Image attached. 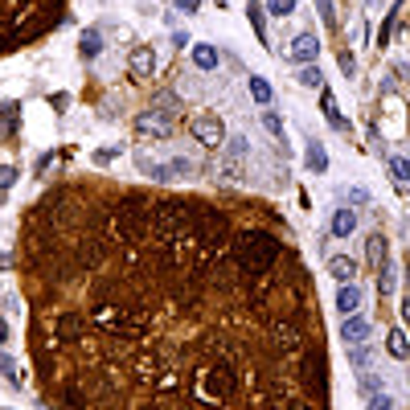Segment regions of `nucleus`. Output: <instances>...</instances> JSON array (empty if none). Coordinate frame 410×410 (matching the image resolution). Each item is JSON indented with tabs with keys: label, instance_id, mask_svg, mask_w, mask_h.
Returning a JSON list of instances; mask_svg holds the SVG:
<instances>
[{
	"label": "nucleus",
	"instance_id": "f257e3e1",
	"mask_svg": "<svg viewBox=\"0 0 410 410\" xmlns=\"http://www.w3.org/2000/svg\"><path fill=\"white\" fill-rule=\"evenodd\" d=\"M283 259V242L271 230H246L234 238V263L246 279H267L275 275V263Z\"/></svg>",
	"mask_w": 410,
	"mask_h": 410
},
{
	"label": "nucleus",
	"instance_id": "f03ea898",
	"mask_svg": "<svg viewBox=\"0 0 410 410\" xmlns=\"http://www.w3.org/2000/svg\"><path fill=\"white\" fill-rule=\"evenodd\" d=\"M172 127H177V111L172 107H148V111H140V120H136V132L148 136V140H169Z\"/></svg>",
	"mask_w": 410,
	"mask_h": 410
},
{
	"label": "nucleus",
	"instance_id": "7ed1b4c3",
	"mask_svg": "<svg viewBox=\"0 0 410 410\" xmlns=\"http://www.w3.org/2000/svg\"><path fill=\"white\" fill-rule=\"evenodd\" d=\"M189 132H193V140L205 148V152H217L222 140H226V127H222L217 115H197V120L189 123Z\"/></svg>",
	"mask_w": 410,
	"mask_h": 410
},
{
	"label": "nucleus",
	"instance_id": "20e7f679",
	"mask_svg": "<svg viewBox=\"0 0 410 410\" xmlns=\"http://www.w3.org/2000/svg\"><path fill=\"white\" fill-rule=\"evenodd\" d=\"M316 53H320V41H316V33H295L288 46V58L291 62H300V66H312Z\"/></svg>",
	"mask_w": 410,
	"mask_h": 410
},
{
	"label": "nucleus",
	"instance_id": "39448f33",
	"mask_svg": "<svg viewBox=\"0 0 410 410\" xmlns=\"http://www.w3.org/2000/svg\"><path fill=\"white\" fill-rule=\"evenodd\" d=\"M127 70H132V78H148V74L156 70V53L148 46L132 49V58H127Z\"/></svg>",
	"mask_w": 410,
	"mask_h": 410
},
{
	"label": "nucleus",
	"instance_id": "423d86ee",
	"mask_svg": "<svg viewBox=\"0 0 410 410\" xmlns=\"http://www.w3.org/2000/svg\"><path fill=\"white\" fill-rule=\"evenodd\" d=\"M365 337H369V320H365V316L353 312L345 324H340V340H345V345H361Z\"/></svg>",
	"mask_w": 410,
	"mask_h": 410
},
{
	"label": "nucleus",
	"instance_id": "0eeeda50",
	"mask_svg": "<svg viewBox=\"0 0 410 410\" xmlns=\"http://www.w3.org/2000/svg\"><path fill=\"white\" fill-rule=\"evenodd\" d=\"M365 267L369 271H382L386 267V238L382 234H369L365 238Z\"/></svg>",
	"mask_w": 410,
	"mask_h": 410
},
{
	"label": "nucleus",
	"instance_id": "6e6552de",
	"mask_svg": "<svg viewBox=\"0 0 410 410\" xmlns=\"http://www.w3.org/2000/svg\"><path fill=\"white\" fill-rule=\"evenodd\" d=\"M320 111H324V120L333 123L337 132H349V120L337 111V98H333V91H328V87H320Z\"/></svg>",
	"mask_w": 410,
	"mask_h": 410
},
{
	"label": "nucleus",
	"instance_id": "1a4fd4ad",
	"mask_svg": "<svg viewBox=\"0 0 410 410\" xmlns=\"http://www.w3.org/2000/svg\"><path fill=\"white\" fill-rule=\"evenodd\" d=\"M357 308H361V288H353V283H340V291H337V312L353 316Z\"/></svg>",
	"mask_w": 410,
	"mask_h": 410
},
{
	"label": "nucleus",
	"instance_id": "9d476101",
	"mask_svg": "<svg viewBox=\"0 0 410 410\" xmlns=\"http://www.w3.org/2000/svg\"><path fill=\"white\" fill-rule=\"evenodd\" d=\"M328 226H333V238H349V234L357 230V214L340 205L337 214H333V222H328Z\"/></svg>",
	"mask_w": 410,
	"mask_h": 410
},
{
	"label": "nucleus",
	"instance_id": "9b49d317",
	"mask_svg": "<svg viewBox=\"0 0 410 410\" xmlns=\"http://www.w3.org/2000/svg\"><path fill=\"white\" fill-rule=\"evenodd\" d=\"M328 275H333L337 283H353L357 263H353V259H345V255H337V259H328Z\"/></svg>",
	"mask_w": 410,
	"mask_h": 410
},
{
	"label": "nucleus",
	"instance_id": "f8f14e48",
	"mask_svg": "<svg viewBox=\"0 0 410 410\" xmlns=\"http://www.w3.org/2000/svg\"><path fill=\"white\" fill-rule=\"evenodd\" d=\"M217 62H222V53H217L210 41H201V46L193 49V66L197 70H217Z\"/></svg>",
	"mask_w": 410,
	"mask_h": 410
},
{
	"label": "nucleus",
	"instance_id": "ddd939ff",
	"mask_svg": "<svg viewBox=\"0 0 410 410\" xmlns=\"http://www.w3.org/2000/svg\"><path fill=\"white\" fill-rule=\"evenodd\" d=\"M386 349H390V357L406 361V357H410V340H406V333H402V328H394V333L386 337Z\"/></svg>",
	"mask_w": 410,
	"mask_h": 410
},
{
	"label": "nucleus",
	"instance_id": "4468645a",
	"mask_svg": "<svg viewBox=\"0 0 410 410\" xmlns=\"http://www.w3.org/2000/svg\"><path fill=\"white\" fill-rule=\"evenodd\" d=\"M394 288H398V267L386 263L382 271H378V291H382V300H390V295H394Z\"/></svg>",
	"mask_w": 410,
	"mask_h": 410
},
{
	"label": "nucleus",
	"instance_id": "2eb2a0df",
	"mask_svg": "<svg viewBox=\"0 0 410 410\" xmlns=\"http://www.w3.org/2000/svg\"><path fill=\"white\" fill-rule=\"evenodd\" d=\"M328 169V152L320 140H308V172H324Z\"/></svg>",
	"mask_w": 410,
	"mask_h": 410
},
{
	"label": "nucleus",
	"instance_id": "dca6fc26",
	"mask_svg": "<svg viewBox=\"0 0 410 410\" xmlns=\"http://www.w3.org/2000/svg\"><path fill=\"white\" fill-rule=\"evenodd\" d=\"M82 58H87V62H91V58H98V49H103V37H98V29H87V33H82Z\"/></svg>",
	"mask_w": 410,
	"mask_h": 410
},
{
	"label": "nucleus",
	"instance_id": "f3484780",
	"mask_svg": "<svg viewBox=\"0 0 410 410\" xmlns=\"http://www.w3.org/2000/svg\"><path fill=\"white\" fill-rule=\"evenodd\" d=\"M390 177H394L398 185H410V160L406 156H390Z\"/></svg>",
	"mask_w": 410,
	"mask_h": 410
},
{
	"label": "nucleus",
	"instance_id": "a211bd4d",
	"mask_svg": "<svg viewBox=\"0 0 410 410\" xmlns=\"http://www.w3.org/2000/svg\"><path fill=\"white\" fill-rule=\"evenodd\" d=\"M246 13H250V25H255L259 41H267V17H263V4H246ZM267 46H271V41H267Z\"/></svg>",
	"mask_w": 410,
	"mask_h": 410
},
{
	"label": "nucleus",
	"instance_id": "6ab92c4d",
	"mask_svg": "<svg viewBox=\"0 0 410 410\" xmlns=\"http://www.w3.org/2000/svg\"><path fill=\"white\" fill-rule=\"evenodd\" d=\"M250 95H255V103H271V82H267L263 74H255V78H250Z\"/></svg>",
	"mask_w": 410,
	"mask_h": 410
},
{
	"label": "nucleus",
	"instance_id": "aec40b11",
	"mask_svg": "<svg viewBox=\"0 0 410 410\" xmlns=\"http://www.w3.org/2000/svg\"><path fill=\"white\" fill-rule=\"evenodd\" d=\"M300 82H304V87H324V74H320V66H304V70H300Z\"/></svg>",
	"mask_w": 410,
	"mask_h": 410
},
{
	"label": "nucleus",
	"instance_id": "412c9836",
	"mask_svg": "<svg viewBox=\"0 0 410 410\" xmlns=\"http://www.w3.org/2000/svg\"><path fill=\"white\" fill-rule=\"evenodd\" d=\"M263 127L275 136V140H283V120H279L275 111H263Z\"/></svg>",
	"mask_w": 410,
	"mask_h": 410
},
{
	"label": "nucleus",
	"instance_id": "4be33fe9",
	"mask_svg": "<svg viewBox=\"0 0 410 410\" xmlns=\"http://www.w3.org/2000/svg\"><path fill=\"white\" fill-rule=\"evenodd\" d=\"M267 8H271L275 17H291V13H295V0H267Z\"/></svg>",
	"mask_w": 410,
	"mask_h": 410
},
{
	"label": "nucleus",
	"instance_id": "5701e85b",
	"mask_svg": "<svg viewBox=\"0 0 410 410\" xmlns=\"http://www.w3.org/2000/svg\"><path fill=\"white\" fill-rule=\"evenodd\" d=\"M349 361L357 365V369H369V361H373V353H365L361 345H353V353H349Z\"/></svg>",
	"mask_w": 410,
	"mask_h": 410
},
{
	"label": "nucleus",
	"instance_id": "b1692460",
	"mask_svg": "<svg viewBox=\"0 0 410 410\" xmlns=\"http://www.w3.org/2000/svg\"><path fill=\"white\" fill-rule=\"evenodd\" d=\"M0 373H4V378H8V382L17 386V361H13L8 353H0Z\"/></svg>",
	"mask_w": 410,
	"mask_h": 410
},
{
	"label": "nucleus",
	"instance_id": "393cba45",
	"mask_svg": "<svg viewBox=\"0 0 410 410\" xmlns=\"http://www.w3.org/2000/svg\"><path fill=\"white\" fill-rule=\"evenodd\" d=\"M320 17L328 29H337V8H333V0H320Z\"/></svg>",
	"mask_w": 410,
	"mask_h": 410
},
{
	"label": "nucleus",
	"instance_id": "a878e982",
	"mask_svg": "<svg viewBox=\"0 0 410 410\" xmlns=\"http://www.w3.org/2000/svg\"><path fill=\"white\" fill-rule=\"evenodd\" d=\"M17 185V169L13 165H0V189H13Z\"/></svg>",
	"mask_w": 410,
	"mask_h": 410
},
{
	"label": "nucleus",
	"instance_id": "bb28decb",
	"mask_svg": "<svg viewBox=\"0 0 410 410\" xmlns=\"http://www.w3.org/2000/svg\"><path fill=\"white\" fill-rule=\"evenodd\" d=\"M226 152H230V160H238V156H246V136H238V140H230V148H226Z\"/></svg>",
	"mask_w": 410,
	"mask_h": 410
},
{
	"label": "nucleus",
	"instance_id": "cd10ccee",
	"mask_svg": "<svg viewBox=\"0 0 410 410\" xmlns=\"http://www.w3.org/2000/svg\"><path fill=\"white\" fill-rule=\"evenodd\" d=\"M369 410H394V398H390V394H382V390H378V394H373V406Z\"/></svg>",
	"mask_w": 410,
	"mask_h": 410
},
{
	"label": "nucleus",
	"instance_id": "c85d7f7f",
	"mask_svg": "<svg viewBox=\"0 0 410 410\" xmlns=\"http://www.w3.org/2000/svg\"><path fill=\"white\" fill-rule=\"evenodd\" d=\"M394 21H398V13H390V17H386V25H382V33H378V37H382L378 46H386V41H390V33H394Z\"/></svg>",
	"mask_w": 410,
	"mask_h": 410
},
{
	"label": "nucleus",
	"instance_id": "c756f323",
	"mask_svg": "<svg viewBox=\"0 0 410 410\" xmlns=\"http://www.w3.org/2000/svg\"><path fill=\"white\" fill-rule=\"evenodd\" d=\"M115 160V148H103V152H95V165H111Z\"/></svg>",
	"mask_w": 410,
	"mask_h": 410
},
{
	"label": "nucleus",
	"instance_id": "7c9ffc66",
	"mask_svg": "<svg viewBox=\"0 0 410 410\" xmlns=\"http://www.w3.org/2000/svg\"><path fill=\"white\" fill-rule=\"evenodd\" d=\"M172 4H177L181 13H197V8H201V0H172Z\"/></svg>",
	"mask_w": 410,
	"mask_h": 410
},
{
	"label": "nucleus",
	"instance_id": "2f4dec72",
	"mask_svg": "<svg viewBox=\"0 0 410 410\" xmlns=\"http://www.w3.org/2000/svg\"><path fill=\"white\" fill-rule=\"evenodd\" d=\"M172 46L185 49V46H189V33H181V29H177V33H172Z\"/></svg>",
	"mask_w": 410,
	"mask_h": 410
},
{
	"label": "nucleus",
	"instance_id": "473e14b6",
	"mask_svg": "<svg viewBox=\"0 0 410 410\" xmlns=\"http://www.w3.org/2000/svg\"><path fill=\"white\" fill-rule=\"evenodd\" d=\"M402 320H406V324H410V291H406V295H402Z\"/></svg>",
	"mask_w": 410,
	"mask_h": 410
},
{
	"label": "nucleus",
	"instance_id": "72a5a7b5",
	"mask_svg": "<svg viewBox=\"0 0 410 410\" xmlns=\"http://www.w3.org/2000/svg\"><path fill=\"white\" fill-rule=\"evenodd\" d=\"M4 340H8V320H0V349H4Z\"/></svg>",
	"mask_w": 410,
	"mask_h": 410
}]
</instances>
